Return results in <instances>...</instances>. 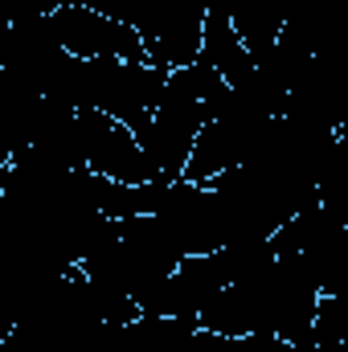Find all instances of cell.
I'll use <instances>...</instances> for the list:
<instances>
[{"instance_id": "obj_4", "label": "cell", "mask_w": 348, "mask_h": 352, "mask_svg": "<svg viewBox=\"0 0 348 352\" xmlns=\"http://www.w3.org/2000/svg\"><path fill=\"white\" fill-rule=\"evenodd\" d=\"M78 131H83V156H87V168H94L107 180H119V184H152L160 180L156 164L148 160L140 135L102 115V111H78Z\"/></svg>"}, {"instance_id": "obj_2", "label": "cell", "mask_w": 348, "mask_h": 352, "mask_svg": "<svg viewBox=\"0 0 348 352\" xmlns=\"http://www.w3.org/2000/svg\"><path fill=\"white\" fill-rule=\"evenodd\" d=\"M160 226L168 230L173 246L188 254H217L230 246L234 226H230V209L221 201L217 188L209 184H193V180H173L160 205Z\"/></svg>"}, {"instance_id": "obj_6", "label": "cell", "mask_w": 348, "mask_h": 352, "mask_svg": "<svg viewBox=\"0 0 348 352\" xmlns=\"http://www.w3.org/2000/svg\"><path fill=\"white\" fill-rule=\"evenodd\" d=\"M201 58L213 62V70L230 82V87H246L254 74H259V62L250 54V45L242 41L238 25L230 12H209L205 16V45H201Z\"/></svg>"}, {"instance_id": "obj_7", "label": "cell", "mask_w": 348, "mask_h": 352, "mask_svg": "<svg viewBox=\"0 0 348 352\" xmlns=\"http://www.w3.org/2000/svg\"><path fill=\"white\" fill-rule=\"evenodd\" d=\"M312 336L316 344H348V295H320Z\"/></svg>"}, {"instance_id": "obj_1", "label": "cell", "mask_w": 348, "mask_h": 352, "mask_svg": "<svg viewBox=\"0 0 348 352\" xmlns=\"http://www.w3.org/2000/svg\"><path fill=\"white\" fill-rule=\"evenodd\" d=\"M164 90H168V70L152 62H119V58L83 62L78 111H102L140 131L164 102Z\"/></svg>"}, {"instance_id": "obj_5", "label": "cell", "mask_w": 348, "mask_h": 352, "mask_svg": "<svg viewBox=\"0 0 348 352\" xmlns=\"http://www.w3.org/2000/svg\"><path fill=\"white\" fill-rule=\"evenodd\" d=\"M205 16L209 12L188 0H160L152 12H144V21L135 29L148 45V62L168 74L193 66L205 45Z\"/></svg>"}, {"instance_id": "obj_3", "label": "cell", "mask_w": 348, "mask_h": 352, "mask_svg": "<svg viewBox=\"0 0 348 352\" xmlns=\"http://www.w3.org/2000/svg\"><path fill=\"white\" fill-rule=\"evenodd\" d=\"M50 29H54V41L83 62H102V58L148 62V45L135 25L115 21L87 4H62L58 12H50Z\"/></svg>"}]
</instances>
